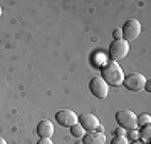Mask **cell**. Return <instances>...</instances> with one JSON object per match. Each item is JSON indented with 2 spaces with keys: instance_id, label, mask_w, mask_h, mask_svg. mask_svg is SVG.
I'll use <instances>...</instances> for the list:
<instances>
[{
  "instance_id": "cell-20",
  "label": "cell",
  "mask_w": 151,
  "mask_h": 144,
  "mask_svg": "<svg viewBox=\"0 0 151 144\" xmlns=\"http://www.w3.org/2000/svg\"><path fill=\"white\" fill-rule=\"evenodd\" d=\"M0 144H7V141L4 138H0Z\"/></svg>"
},
{
  "instance_id": "cell-4",
  "label": "cell",
  "mask_w": 151,
  "mask_h": 144,
  "mask_svg": "<svg viewBox=\"0 0 151 144\" xmlns=\"http://www.w3.org/2000/svg\"><path fill=\"white\" fill-rule=\"evenodd\" d=\"M124 87L128 91H133V92H139L145 89V84H146V77L143 74H138V72H133L129 74L128 77H124L123 80Z\"/></svg>"
},
{
  "instance_id": "cell-15",
  "label": "cell",
  "mask_w": 151,
  "mask_h": 144,
  "mask_svg": "<svg viewBox=\"0 0 151 144\" xmlns=\"http://www.w3.org/2000/svg\"><path fill=\"white\" fill-rule=\"evenodd\" d=\"M113 37H114V40L123 39V32H121V29H114V30H113Z\"/></svg>"
},
{
  "instance_id": "cell-17",
  "label": "cell",
  "mask_w": 151,
  "mask_h": 144,
  "mask_svg": "<svg viewBox=\"0 0 151 144\" xmlns=\"http://www.w3.org/2000/svg\"><path fill=\"white\" fill-rule=\"evenodd\" d=\"M116 136H126V131L123 128H118L116 129Z\"/></svg>"
},
{
  "instance_id": "cell-21",
  "label": "cell",
  "mask_w": 151,
  "mask_h": 144,
  "mask_svg": "<svg viewBox=\"0 0 151 144\" xmlns=\"http://www.w3.org/2000/svg\"><path fill=\"white\" fill-rule=\"evenodd\" d=\"M131 144H143V143H141V141H133Z\"/></svg>"
},
{
  "instance_id": "cell-5",
  "label": "cell",
  "mask_w": 151,
  "mask_h": 144,
  "mask_svg": "<svg viewBox=\"0 0 151 144\" xmlns=\"http://www.w3.org/2000/svg\"><path fill=\"white\" fill-rule=\"evenodd\" d=\"M123 39L128 42V40H134V39L139 37L141 34V24L136 19H129V20L126 22L123 25Z\"/></svg>"
},
{
  "instance_id": "cell-8",
  "label": "cell",
  "mask_w": 151,
  "mask_h": 144,
  "mask_svg": "<svg viewBox=\"0 0 151 144\" xmlns=\"http://www.w3.org/2000/svg\"><path fill=\"white\" fill-rule=\"evenodd\" d=\"M79 124L84 128V131H89V133L96 131V129L101 126V124H99V119H97L94 114H84V116H81Z\"/></svg>"
},
{
  "instance_id": "cell-12",
  "label": "cell",
  "mask_w": 151,
  "mask_h": 144,
  "mask_svg": "<svg viewBox=\"0 0 151 144\" xmlns=\"http://www.w3.org/2000/svg\"><path fill=\"white\" fill-rule=\"evenodd\" d=\"M70 134H72L74 138H82V136L86 134V131H84V128H82L81 124L77 123V124H74V126H70Z\"/></svg>"
},
{
  "instance_id": "cell-7",
  "label": "cell",
  "mask_w": 151,
  "mask_h": 144,
  "mask_svg": "<svg viewBox=\"0 0 151 144\" xmlns=\"http://www.w3.org/2000/svg\"><path fill=\"white\" fill-rule=\"evenodd\" d=\"M55 121L60 124V126H64V128H70V126H74V124L79 123V117L76 116L74 111H70V109H62L55 114Z\"/></svg>"
},
{
  "instance_id": "cell-2",
  "label": "cell",
  "mask_w": 151,
  "mask_h": 144,
  "mask_svg": "<svg viewBox=\"0 0 151 144\" xmlns=\"http://www.w3.org/2000/svg\"><path fill=\"white\" fill-rule=\"evenodd\" d=\"M116 121H118L119 128H123L124 131H134L138 128V116L128 109L116 112Z\"/></svg>"
},
{
  "instance_id": "cell-18",
  "label": "cell",
  "mask_w": 151,
  "mask_h": 144,
  "mask_svg": "<svg viewBox=\"0 0 151 144\" xmlns=\"http://www.w3.org/2000/svg\"><path fill=\"white\" fill-rule=\"evenodd\" d=\"M129 136H131V139H133V141H136V136H138L136 129H134V131H129Z\"/></svg>"
},
{
  "instance_id": "cell-9",
  "label": "cell",
  "mask_w": 151,
  "mask_h": 144,
  "mask_svg": "<svg viewBox=\"0 0 151 144\" xmlns=\"http://www.w3.org/2000/svg\"><path fill=\"white\" fill-rule=\"evenodd\" d=\"M106 143V138H104L103 133H97V131H92V133H86L82 136V144H104Z\"/></svg>"
},
{
  "instance_id": "cell-3",
  "label": "cell",
  "mask_w": 151,
  "mask_h": 144,
  "mask_svg": "<svg viewBox=\"0 0 151 144\" xmlns=\"http://www.w3.org/2000/svg\"><path fill=\"white\" fill-rule=\"evenodd\" d=\"M128 50H129V42H126L124 39H119V40H114L111 45H109V59L113 62H118V60H123L126 55H128Z\"/></svg>"
},
{
  "instance_id": "cell-1",
  "label": "cell",
  "mask_w": 151,
  "mask_h": 144,
  "mask_svg": "<svg viewBox=\"0 0 151 144\" xmlns=\"http://www.w3.org/2000/svg\"><path fill=\"white\" fill-rule=\"evenodd\" d=\"M124 72L121 69V65L118 62H113V60H109L106 62L103 67V79L104 82L108 85H121L124 80Z\"/></svg>"
},
{
  "instance_id": "cell-19",
  "label": "cell",
  "mask_w": 151,
  "mask_h": 144,
  "mask_svg": "<svg viewBox=\"0 0 151 144\" xmlns=\"http://www.w3.org/2000/svg\"><path fill=\"white\" fill-rule=\"evenodd\" d=\"M145 89H148V92H150V89H151V82H150V80H146V84H145Z\"/></svg>"
},
{
  "instance_id": "cell-6",
  "label": "cell",
  "mask_w": 151,
  "mask_h": 144,
  "mask_svg": "<svg viewBox=\"0 0 151 144\" xmlns=\"http://www.w3.org/2000/svg\"><path fill=\"white\" fill-rule=\"evenodd\" d=\"M89 91H91L97 99H106V97H108V92H109V87H108V84L104 82L103 77H94V79L89 82Z\"/></svg>"
},
{
  "instance_id": "cell-14",
  "label": "cell",
  "mask_w": 151,
  "mask_h": 144,
  "mask_svg": "<svg viewBox=\"0 0 151 144\" xmlns=\"http://www.w3.org/2000/svg\"><path fill=\"white\" fill-rule=\"evenodd\" d=\"M111 144H129V141H128L126 136H116V138L111 141Z\"/></svg>"
},
{
  "instance_id": "cell-22",
  "label": "cell",
  "mask_w": 151,
  "mask_h": 144,
  "mask_svg": "<svg viewBox=\"0 0 151 144\" xmlns=\"http://www.w3.org/2000/svg\"><path fill=\"white\" fill-rule=\"evenodd\" d=\"M0 17H2V7H0Z\"/></svg>"
},
{
  "instance_id": "cell-11",
  "label": "cell",
  "mask_w": 151,
  "mask_h": 144,
  "mask_svg": "<svg viewBox=\"0 0 151 144\" xmlns=\"http://www.w3.org/2000/svg\"><path fill=\"white\" fill-rule=\"evenodd\" d=\"M139 136H141V143L143 144H150V139H151V126L150 124L143 126V129L139 131Z\"/></svg>"
},
{
  "instance_id": "cell-10",
  "label": "cell",
  "mask_w": 151,
  "mask_h": 144,
  "mask_svg": "<svg viewBox=\"0 0 151 144\" xmlns=\"http://www.w3.org/2000/svg\"><path fill=\"white\" fill-rule=\"evenodd\" d=\"M37 134L40 138L50 139L54 136V124L50 123V121H40L39 126H37Z\"/></svg>"
},
{
  "instance_id": "cell-13",
  "label": "cell",
  "mask_w": 151,
  "mask_h": 144,
  "mask_svg": "<svg viewBox=\"0 0 151 144\" xmlns=\"http://www.w3.org/2000/svg\"><path fill=\"white\" fill-rule=\"evenodd\" d=\"M151 123V116L150 114H143V116H139L138 117V126H146V124H150Z\"/></svg>"
},
{
  "instance_id": "cell-16",
  "label": "cell",
  "mask_w": 151,
  "mask_h": 144,
  "mask_svg": "<svg viewBox=\"0 0 151 144\" xmlns=\"http://www.w3.org/2000/svg\"><path fill=\"white\" fill-rule=\"evenodd\" d=\"M37 144H54L50 139H47V138H40V141H39Z\"/></svg>"
}]
</instances>
